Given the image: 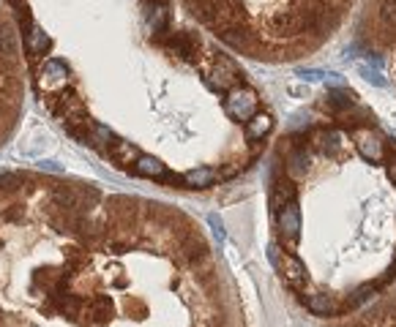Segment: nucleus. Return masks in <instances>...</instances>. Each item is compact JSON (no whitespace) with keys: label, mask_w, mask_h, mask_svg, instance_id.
Returning <instances> with one entry per match:
<instances>
[{"label":"nucleus","mask_w":396,"mask_h":327,"mask_svg":"<svg viewBox=\"0 0 396 327\" xmlns=\"http://www.w3.org/2000/svg\"><path fill=\"white\" fill-rule=\"evenodd\" d=\"M271 259L309 314L342 319L396 281V139L331 90L284 134L271 169Z\"/></svg>","instance_id":"f257e3e1"},{"label":"nucleus","mask_w":396,"mask_h":327,"mask_svg":"<svg viewBox=\"0 0 396 327\" xmlns=\"http://www.w3.org/2000/svg\"><path fill=\"white\" fill-rule=\"evenodd\" d=\"M361 0H186L200 25L254 60L284 63L320 52Z\"/></svg>","instance_id":"f03ea898"},{"label":"nucleus","mask_w":396,"mask_h":327,"mask_svg":"<svg viewBox=\"0 0 396 327\" xmlns=\"http://www.w3.org/2000/svg\"><path fill=\"white\" fill-rule=\"evenodd\" d=\"M355 33L396 85V0H361Z\"/></svg>","instance_id":"7ed1b4c3"},{"label":"nucleus","mask_w":396,"mask_h":327,"mask_svg":"<svg viewBox=\"0 0 396 327\" xmlns=\"http://www.w3.org/2000/svg\"><path fill=\"white\" fill-rule=\"evenodd\" d=\"M328 327H396V295L372 303L350 317L334 319V325Z\"/></svg>","instance_id":"20e7f679"},{"label":"nucleus","mask_w":396,"mask_h":327,"mask_svg":"<svg viewBox=\"0 0 396 327\" xmlns=\"http://www.w3.org/2000/svg\"><path fill=\"white\" fill-rule=\"evenodd\" d=\"M11 5H14V8H19V5H25V0H8Z\"/></svg>","instance_id":"39448f33"}]
</instances>
